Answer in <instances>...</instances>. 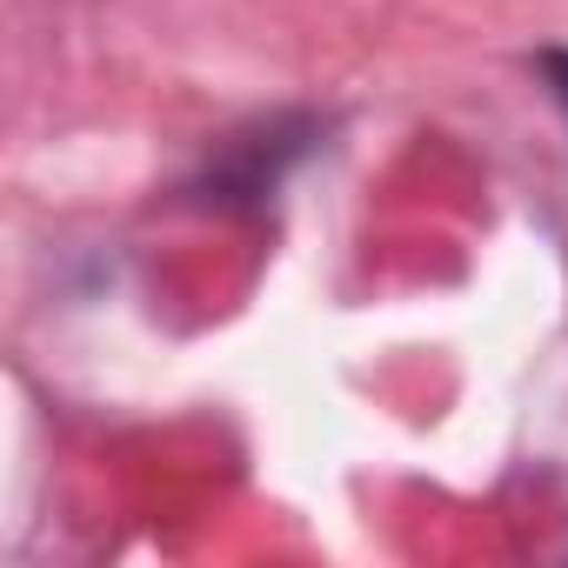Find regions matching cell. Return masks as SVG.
<instances>
[{
	"mask_svg": "<svg viewBox=\"0 0 568 568\" xmlns=\"http://www.w3.org/2000/svg\"><path fill=\"white\" fill-rule=\"evenodd\" d=\"M541 74H548V94H555V101H561V114H568V54H561V48H548V54H541Z\"/></svg>",
	"mask_w": 568,
	"mask_h": 568,
	"instance_id": "1",
	"label": "cell"
}]
</instances>
